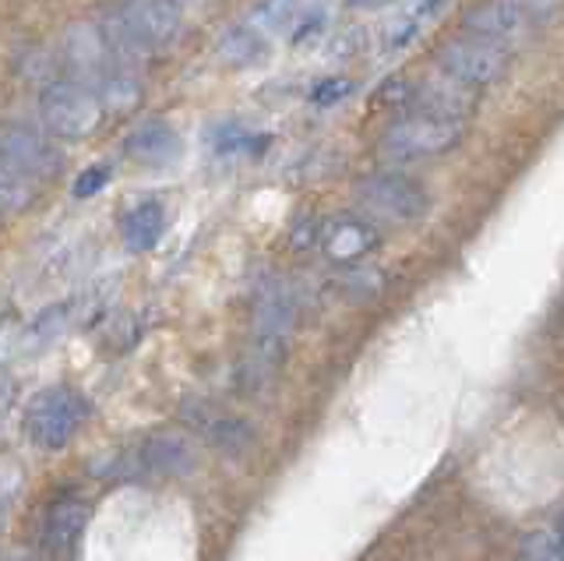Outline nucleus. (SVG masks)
I'll list each match as a JSON object with an SVG mask.
<instances>
[{
    "instance_id": "nucleus-30",
    "label": "nucleus",
    "mask_w": 564,
    "mask_h": 561,
    "mask_svg": "<svg viewBox=\"0 0 564 561\" xmlns=\"http://www.w3.org/2000/svg\"><path fill=\"white\" fill-rule=\"evenodd\" d=\"M557 537H561V543H564V526H561V533H557Z\"/></svg>"
},
{
    "instance_id": "nucleus-13",
    "label": "nucleus",
    "mask_w": 564,
    "mask_h": 561,
    "mask_svg": "<svg viewBox=\"0 0 564 561\" xmlns=\"http://www.w3.org/2000/svg\"><path fill=\"white\" fill-rule=\"evenodd\" d=\"M476 96H480V93L469 89V85L437 72L427 85H420V89H416L410 114H434V117H448V120H469L473 110H476Z\"/></svg>"
},
{
    "instance_id": "nucleus-17",
    "label": "nucleus",
    "mask_w": 564,
    "mask_h": 561,
    "mask_svg": "<svg viewBox=\"0 0 564 561\" xmlns=\"http://www.w3.org/2000/svg\"><path fill=\"white\" fill-rule=\"evenodd\" d=\"M88 508L82 501H53L43 519V548L53 554H64L85 530Z\"/></svg>"
},
{
    "instance_id": "nucleus-11",
    "label": "nucleus",
    "mask_w": 564,
    "mask_h": 561,
    "mask_svg": "<svg viewBox=\"0 0 564 561\" xmlns=\"http://www.w3.org/2000/svg\"><path fill=\"white\" fill-rule=\"evenodd\" d=\"M463 29L490 43H516L529 32V14H522L511 0H480L463 14Z\"/></svg>"
},
{
    "instance_id": "nucleus-29",
    "label": "nucleus",
    "mask_w": 564,
    "mask_h": 561,
    "mask_svg": "<svg viewBox=\"0 0 564 561\" xmlns=\"http://www.w3.org/2000/svg\"><path fill=\"white\" fill-rule=\"evenodd\" d=\"M349 8H357V11H367V8H381V4H388V0H346Z\"/></svg>"
},
{
    "instance_id": "nucleus-19",
    "label": "nucleus",
    "mask_w": 564,
    "mask_h": 561,
    "mask_svg": "<svg viewBox=\"0 0 564 561\" xmlns=\"http://www.w3.org/2000/svg\"><path fill=\"white\" fill-rule=\"evenodd\" d=\"M272 138L269 134H258L240 120H223L208 131V145L216 155H261L269 149Z\"/></svg>"
},
{
    "instance_id": "nucleus-12",
    "label": "nucleus",
    "mask_w": 564,
    "mask_h": 561,
    "mask_svg": "<svg viewBox=\"0 0 564 561\" xmlns=\"http://www.w3.org/2000/svg\"><path fill=\"white\" fill-rule=\"evenodd\" d=\"M375 244H378L375 223H367L360 216L322 219V240H317V248H322L332 261H339V266H349V261L370 255Z\"/></svg>"
},
{
    "instance_id": "nucleus-4",
    "label": "nucleus",
    "mask_w": 564,
    "mask_h": 561,
    "mask_svg": "<svg viewBox=\"0 0 564 561\" xmlns=\"http://www.w3.org/2000/svg\"><path fill=\"white\" fill-rule=\"evenodd\" d=\"M508 61H511L508 46L490 43L484 36H473V32L455 36L437 50V72L469 85L476 93L498 85L508 75Z\"/></svg>"
},
{
    "instance_id": "nucleus-5",
    "label": "nucleus",
    "mask_w": 564,
    "mask_h": 561,
    "mask_svg": "<svg viewBox=\"0 0 564 561\" xmlns=\"http://www.w3.org/2000/svg\"><path fill=\"white\" fill-rule=\"evenodd\" d=\"M357 202L370 216H378L384 223H416L427 216V208H431L427 191L399 170L367 173L357 184Z\"/></svg>"
},
{
    "instance_id": "nucleus-24",
    "label": "nucleus",
    "mask_w": 564,
    "mask_h": 561,
    "mask_svg": "<svg viewBox=\"0 0 564 561\" xmlns=\"http://www.w3.org/2000/svg\"><path fill=\"white\" fill-rule=\"evenodd\" d=\"M349 93H352V82L349 78H343V75H332V78H322L311 89V103L317 110H328V107H339L343 99H349Z\"/></svg>"
},
{
    "instance_id": "nucleus-21",
    "label": "nucleus",
    "mask_w": 564,
    "mask_h": 561,
    "mask_svg": "<svg viewBox=\"0 0 564 561\" xmlns=\"http://www.w3.org/2000/svg\"><path fill=\"white\" fill-rule=\"evenodd\" d=\"M32 195H35V184L25 177V173H18L11 163L0 160V216L22 213V208L32 202Z\"/></svg>"
},
{
    "instance_id": "nucleus-7",
    "label": "nucleus",
    "mask_w": 564,
    "mask_h": 561,
    "mask_svg": "<svg viewBox=\"0 0 564 561\" xmlns=\"http://www.w3.org/2000/svg\"><path fill=\"white\" fill-rule=\"evenodd\" d=\"M0 160L11 163L18 173H25L32 184L50 181L53 173L64 166L61 149L53 145V134L25 120H8L0 125Z\"/></svg>"
},
{
    "instance_id": "nucleus-15",
    "label": "nucleus",
    "mask_w": 564,
    "mask_h": 561,
    "mask_svg": "<svg viewBox=\"0 0 564 561\" xmlns=\"http://www.w3.org/2000/svg\"><path fill=\"white\" fill-rule=\"evenodd\" d=\"M191 466H194V449L181 434H155L134 452V470L141 473L170 477V473H187Z\"/></svg>"
},
{
    "instance_id": "nucleus-1",
    "label": "nucleus",
    "mask_w": 564,
    "mask_h": 561,
    "mask_svg": "<svg viewBox=\"0 0 564 561\" xmlns=\"http://www.w3.org/2000/svg\"><path fill=\"white\" fill-rule=\"evenodd\" d=\"M296 325V301L286 283L269 279L258 287L251 311V346L240 364V381L247 389H264L286 360V346Z\"/></svg>"
},
{
    "instance_id": "nucleus-22",
    "label": "nucleus",
    "mask_w": 564,
    "mask_h": 561,
    "mask_svg": "<svg viewBox=\"0 0 564 561\" xmlns=\"http://www.w3.org/2000/svg\"><path fill=\"white\" fill-rule=\"evenodd\" d=\"M296 14H300V0H258L247 22L269 36V32H279V29L293 25Z\"/></svg>"
},
{
    "instance_id": "nucleus-26",
    "label": "nucleus",
    "mask_w": 564,
    "mask_h": 561,
    "mask_svg": "<svg viewBox=\"0 0 564 561\" xmlns=\"http://www.w3.org/2000/svg\"><path fill=\"white\" fill-rule=\"evenodd\" d=\"M106 181H110V166L96 163V166H88L85 173H78V181L70 184V195H75V198H93L96 191L106 187Z\"/></svg>"
},
{
    "instance_id": "nucleus-16",
    "label": "nucleus",
    "mask_w": 564,
    "mask_h": 561,
    "mask_svg": "<svg viewBox=\"0 0 564 561\" xmlns=\"http://www.w3.org/2000/svg\"><path fill=\"white\" fill-rule=\"evenodd\" d=\"M163 234H166V208L152 198L131 205L120 219V237L128 244V251H134V255L152 251L155 244L163 240Z\"/></svg>"
},
{
    "instance_id": "nucleus-28",
    "label": "nucleus",
    "mask_w": 564,
    "mask_h": 561,
    "mask_svg": "<svg viewBox=\"0 0 564 561\" xmlns=\"http://www.w3.org/2000/svg\"><path fill=\"white\" fill-rule=\"evenodd\" d=\"M322 29H325V14H317V11H300V14H296V25L290 29V36H293V43L300 46V43L314 40Z\"/></svg>"
},
{
    "instance_id": "nucleus-25",
    "label": "nucleus",
    "mask_w": 564,
    "mask_h": 561,
    "mask_svg": "<svg viewBox=\"0 0 564 561\" xmlns=\"http://www.w3.org/2000/svg\"><path fill=\"white\" fill-rule=\"evenodd\" d=\"M525 561H564V543L557 533H533L522 548Z\"/></svg>"
},
{
    "instance_id": "nucleus-20",
    "label": "nucleus",
    "mask_w": 564,
    "mask_h": 561,
    "mask_svg": "<svg viewBox=\"0 0 564 561\" xmlns=\"http://www.w3.org/2000/svg\"><path fill=\"white\" fill-rule=\"evenodd\" d=\"M423 29H427V25L399 11L392 22H384V25H381V32L375 36V43H378L381 54L395 57V54H405V50H410V46L420 40V32H423Z\"/></svg>"
},
{
    "instance_id": "nucleus-3",
    "label": "nucleus",
    "mask_w": 564,
    "mask_h": 561,
    "mask_svg": "<svg viewBox=\"0 0 564 561\" xmlns=\"http://www.w3.org/2000/svg\"><path fill=\"white\" fill-rule=\"evenodd\" d=\"M40 120L61 142H82L102 125V99L96 89H88L75 78L50 82L40 93Z\"/></svg>"
},
{
    "instance_id": "nucleus-6",
    "label": "nucleus",
    "mask_w": 564,
    "mask_h": 561,
    "mask_svg": "<svg viewBox=\"0 0 564 561\" xmlns=\"http://www.w3.org/2000/svg\"><path fill=\"white\" fill-rule=\"evenodd\" d=\"M85 417H88V402L75 389L53 385V389L40 392L29 402L25 431L40 449H64L82 428Z\"/></svg>"
},
{
    "instance_id": "nucleus-9",
    "label": "nucleus",
    "mask_w": 564,
    "mask_h": 561,
    "mask_svg": "<svg viewBox=\"0 0 564 561\" xmlns=\"http://www.w3.org/2000/svg\"><path fill=\"white\" fill-rule=\"evenodd\" d=\"M120 19L128 22V29L145 50L173 43L184 29V11L176 0H123Z\"/></svg>"
},
{
    "instance_id": "nucleus-2",
    "label": "nucleus",
    "mask_w": 564,
    "mask_h": 561,
    "mask_svg": "<svg viewBox=\"0 0 564 561\" xmlns=\"http://www.w3.org/2000/svg\"><path fill=\"white\" fill-rule=\"evenodd\" d=\"M466 134V120H448L434 114H405L381 138V155L395 166H410L452 152Z\"/></svg>"
},
{
    "instance_id": "nucleus-8",
    "label": "nucleus",
    "mask_w": 564,
    "mask_h": 561,
    "mask_svg": "<svg viewBox=\"0 0 564 561\" xmlns=\"http://www.w3.org/2000/svg\"><path fill=\"white\" fill-rule=\"evenodd\" d=\"M64 64L70 67L75 82L88 85V89H96V93L106 78L123 72V64L110 50V40H106L102 25H96V22H78L64 32Z\"/></svg>"
},
{
    "instance_id": "nucleus-10",
    "label": "nucleus",
    "mask_w": 564,
    "mask_h": 561,
    "mask_svg": "<svg viewBox=\"0 0 564 561\" xmlns=\"http://www.w3.org/2000/svg\"><path fill=\"white\" fill-rule=\"evenodd\" d=\"M181 417L194 428V434L205 438L212 449H219L226 455H243L254 449V431L251 424H243L240 417L216 410L212 402H184Z\"/></svg>"
},
{
    "instance_id": "nucleus-14",
    "label": "nucleus",
    "mask_w": 564,
    "mask_h": 561,
    "mask_svg": "<svg viewBox=\"0 0 564 561\" xmlns=\"http://www.w3.org/2000/svg\"><path fill=\"white\" fill-rule=\"evenodd\" d=\"M123 152H128V160H134L138 166H170L173 160H181V138L176 131L166 125V120H145V125H138L128 142H123Z\"/></svg>"
},
{
    "instance_id": "nucleus-23",
    "label": "nucleus",
    "mask_w": 564,
    "mask_h": 561,
    "mask_svg": "<svg viewBox=\"0 0 564 561\" xmlns=\"http://www.w3.org/2000/svg\"><path fill=\"white\" fill-rule=\"evenodd\" d=\"M138 82L131 78V72L123 67V72H117L113 78H106L99 85V99H102V107H110L113 114H128L134 103H138Z\"/></svg>"
},
{
    "instance_id": "nucleus-18",
    "label": "nucleus",
    "mask_w": 564,
    "mask_h": 561,
    "mask_svg": "<svg viewBox=\"0 0 564 561\" xmlns=\"http://www.w3.org/2000/svg\"><path fill=\"white\" fill-rule=\"evenodd\" d=\"M219 57L234 67H254L269 57V43H264V32H258L251 22L243 25H229L219 36Z\"/></svg>"
},
{
    "instance_id": "nucleus-27",
    "label": "nucleus",
    "mask_w": 564,
    "mask_h": 561,
    "mask_svg": "<svg viewBox=\"0 0 564 561\" xmlns=\"http://www.w3.org/2000/svg\"><path fill=\"white\" fill-rule=\"evenodd\" d=\"M452 8V0H405L402 4V14H410V19L431 25L434 19H441Z\"/></svg>"
}]
</instances>
